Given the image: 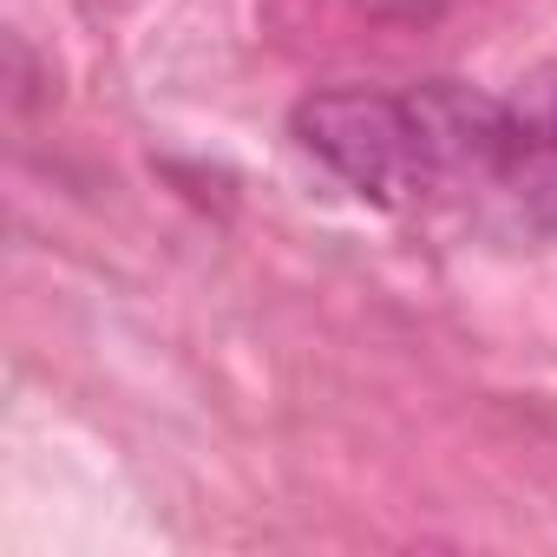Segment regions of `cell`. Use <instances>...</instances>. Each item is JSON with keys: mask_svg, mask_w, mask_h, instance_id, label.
Returning a JSON list of instances; mask_svg holds the SVG:
<instances>
[{"mask_svg": "<svg viewBox=\"0 0 557 557\" xmlns=\"http://www.w3.org/2000/svg\"><path fill=\"white\" fill-rule=\"evenodd\" d=\"M296 138L361 197L374 203H413L433 171H426V151H420V132H413V112H407V92H315L296 106Z\"/></svg>", "mask_w": 557, "mask_h": 557, "instance_id": "cell-1", "label": "cell"}, {"mask_svg": "<svg viewBox=\"0 0 557 557\" xmlns=\"http://www.w3.org/2000/svg\"><path fill=\"white\" fill-rule=\"evenodd\" d=\"M420 151L433 184L440 177H498L511 158V125H505V99H485L479 86L459 79H426L407 92Z\"/></svg>", "mask_w": 557, "mask_h": 557, "instance_id": "cell-2", "label": "cell"}, {"mask_svg": "<svg viewBox=\"0 0 557 557\" xmlns=\"http://www.w3.org/2000/svg\"><path fill=\"white\" fill-rule=\"evenodd\" d=\"M505 125H511V158L557 151V66H537L531 79H518V92L505 99Z\"/></svg>", "mask_w": 557, "mask_h": 557, "instance_id": "cell-3", "label": "cell"}, {"mask_svg": "<svg viewBox=\"0 0 557 557\" xmlns=\"http://www.w3.org/2000/svg\"><path fill=\"white\" fill-rule=\"evenodd\" d=\"M498 184L511 190V203L524 210V223L557 230V151H524L498 171Z\"/></svg>", "mask_w": 557, "mask_h": 557, "instance_id": "cell-4", "label": "cell"}, {"mask_svg": "<svg viewBox=\"0 0 557 557\" xmlns=\"http://www.w3.org/2000/svg\"><path fill=\"white\" fill-rule=\"evenodd\" d=\"M368 14H381V21H433L446 0H361Z\"/></svg>", "mask_w": 557, "mask_h": 557, "instance_id": "cell-5", "label": "cell"}]
</instances>
